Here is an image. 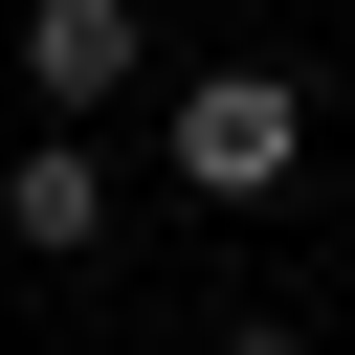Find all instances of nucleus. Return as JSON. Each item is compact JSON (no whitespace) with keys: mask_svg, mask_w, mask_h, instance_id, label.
<instances>
[{"mask_svg":"<svg viewBox=\"0 0 355 355\" xmlns=\"http://www.w3.org/2000/svg\"><path fill=\"white\" fill-rule=\"evenodd\" d=\"M288 155H311V89L288 67H200L178 89V200H288Z\"/></svg>","mask_w":355,"mask_h":355,"instance_id":"nucleus-1","label":"nucleus"},{"mask_svg":"<svg viewBox=\"0 0 355 355\" xmlns=\"http://www.w3.org/2000/svg\"><path fill=\"white\" fill-rule=\"evenodd\" d=\"M0 244H22V266H89V244H111V155H89V133H22V155H0Z\"/></svg>","mask_w":355,"mask_h":355,"instance_id":"nucleus-2","label":"nucleus"},{"mask_svg":"<svg viewBox=\"0 0 355 355\" xmlns=\"http://www.w3.org/2000/svg\"><path fill=\"white\" fill-rule=\"evenodd\" d=\"M222 355H311V333H288V311H244V333H222Z\"/></svg>","mask_w":355,"mask_h":355,"instance_id":"nucleus-4","label":"nucleus"},{"mask_svg":"<svg viewBox=\"0 0 355 355\" xmlns=\"http://www.w3.org/2000/svg\"><path fill=\"white\" fill-rule=\"evenodd\" d=\"M133 67H155V22H133V0H22V89H44L67 133H89Z\"/></svg>","mask_w":355,"mask_h":355,"instance_id":"nucleus-3","label":"nucleus"}]
</instances>
